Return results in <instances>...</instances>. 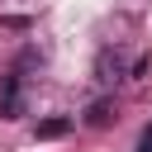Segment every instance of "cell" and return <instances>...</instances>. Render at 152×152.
Listing matches in <instances>:
<instances>
[{"instance_id":"6da1fadb","label":"cell","mask_w":152,"mask_h":152,"mask_svg":"<svg viewBox=\"0 0 152 152\" xmlns=\"http://www.w3.org/2000/svg\"><path fill=\"white\" fill-rule=\"evenodd\" d=\"M114 114H119V109H114V100H109V95H100V100H90V104H86L81 124H86V128H109V124H114Z\"/></svg>"},{"instance_id":"7a4b0ae2","label":"cell","mask_w":152,"mask_h":152,"mask_svg":"<svg viewBox=\"0 0 152 152\" xmlns=\"http://www.w3.org/2000/svg\"><path fill=\"white\" fill-rule=\"evenodd\" d=\"M95 81H100V86L124 81V62H119V52H114V48H104V52L95 57Z\"/></svg>"},{"instance_id":"3957f363","label":"cell","mask_w":152,"mask_h":152,"mask_svg":"<svg viewBox=\"0 0 152 152\" xmlns=\"http://www.w3.org/2000/svg\"><path fill=\"white\" fill-rule=\"evenodd\" d=\"M0 114L5 119H19L24 114V95H19V71L5 76V90H0Z\"/></svg>"},{"instance_id":"277c9868","label":"cell","mask_w":152,"mask_h":152,"mask_svg":"<svg viewBox=\"0 0 152 152\" xmlns=\"http://www.w3.org/2000/svg\"><path fill=\"white\" fill-rule=\"evenodd\" d=\"M66 133H71V119H66V114H52V119H43V124H38V138H43V142L66 138Z\"/></svg>"},{"instance_id":"5b68a950","label":"cell","mask_w":152,"mask_h":152,"mask_svg":"<svg viewBox=\"0 0 152 152\" xmlns=\"http://www.w3.org/2000/svg\"><path fill=\"white\" fill-rule=\"evenodd\" d=\"M147 66H152V57L142 52V57H133V66H128V81H142L147 76Z\"/></svg>"},{"instance_id":"8992f818","label":"cell","mask_w":152,"mask_h":152,"mask_svg":"<svg viewBox=\"0 0 152 152\" xmlns=\"http://www.w3.org/2000/svg\"><path fill=\"white\" fill-rule=\"evenodd\" d=\"M0 24H5V28H28V19H24V14H5Z\"/></svg>"},{"instance_id":"52a82bcc","label":"cell","mask_w":152,"mask_h":152,"mask_svg":"<svg viewBox=\"0 0 152 152\" xmlns=\"http://www.w3.org/2000/svg\"><path fill=\"white\" fill-rule=\"evenodd\" d=\"M138 152H152V142H147V138H142V142H138Z\"/></svg>"},{"instance_id":"ba28073f","label":"cell","mask_w":152,"mask_h":152,"mask_svg":"<svg viewBox=\"0 0 152 152\" xmlns=\"http://www.w3.org/2000/svg\"><path fill=\"white\" fill-rule=\"evenodd\" d=\"M142 138H147V142H152V128H147V133H142Z\"/></svg>"}]
</instances>
